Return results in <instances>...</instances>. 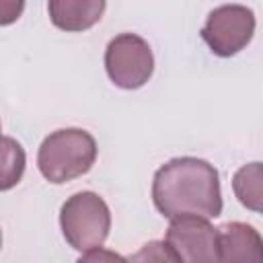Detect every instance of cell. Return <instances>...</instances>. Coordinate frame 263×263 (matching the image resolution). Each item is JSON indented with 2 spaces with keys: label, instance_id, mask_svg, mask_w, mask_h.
Wrapping results in <instances>:
<instances>
[{
  "label": "cell",
  "instance_id": "10",
  "mask_svg": "<svg viewBox=\"0 0 263 263\" xmlns=\"http://www.w3.org/2000/svg\"><path fill=\"white\" fill-rule=\"evenodd\" d=\"M261 162L245 164L236 171L232 179V189L242 205H247L253 212H261Z\"/></svg>",
  "mask_w": 263,
  "mask_h": 263
},
{
  "label": "cell",
  "instance_id": "8",
  "mask_svg": "<svg viewBox=\"0 0 263 263\" xmlns=\"http://www.w3.org/2000/svg\"><path fill=\"white\" fill-rule=\"evenodd\" d=\"M49 18L62 31H86L95 27L103 12L105 0H49Z\"/></svg>",
  "mask_w": 263,
  "mask_h": 263
},
{
  "label": "cell",
  "instance_id": "7",
  "mask_svg": "<svg viewBox=\"0 0 263 263\" xmlns=\"http://www.w3.org/2000/svg\"><path fill=\"white\" fill-rule=\"evenodd\" d=\"M263 240L245 222H228L218 228V261H261Z\"/></svg>",
  "mask_w": 263,
  "mask_h": 263
},
{
  "label": "cell",
  "instance_id": "6",
  "mask_svg": "<svg viewBox=\"0 0 263 263\" xmlns=\"http://www.w3.org/2000/svg\"><path fill=\"white\" fill-rule=\"evenodd\" d=\"M166 247L175 261L212 263L218 261V228L201 216L171 218L166 230Z\"/></svg>",
  "mask_w": 263,
  "mask_h": 263
},
{
  "label": "cell",
  "instance_id": "13",
  "mask_svg": "<svg viewBox=\"0 0 263 263\" xmlns=\"http://www.w3.org/2000/svg\"><path fill=\"white\" fill-rule=\"evenodd\" d=\"M0 247H2V232H0Z\"/></svg>",
  "mask_w": 263,
  "mask_h": 263
},
{
  "label": "cell",
  "instance_id": "12",
  "mask_svg": "<svg viewBox=\"0 0 263 263\" xmlns=\"http://www.w3.org/2000/svg\"><path fill=\"white\" fill-rule=\"evenodd\" d=\"M97 259H119V261H123V257H119V255H115V253H101V247H97V249H90V251H86V253H82V257H80V261H97Z\"/></svg>",
  "mask_w": 263,
  "mask_h": 263
},
{
  "label": "cell",
  "instance_id": "1",
  "mask_svg": "<svg viewBox=\"0 0 263 263\" xmlns=\"http://www.w3.org/2000/svg\"><path fill=\"white\" fill-rule=\"evenodd\" d=\"M152 199L156 210L166 218H216L222 212L218 171L201 158H173L156 171Z\"/></svg>",
  "mask_w": 263,
  "mask_h": 263
},
{
  "label": "cell",
  "instance_id": "4",
  "mask_svg": "<svg viewBox=\"0 0 263 263\" xmlns=\"http://www.w3.org/2000/svg\"><path fill=\"white\" fill-rule=\"evenodd\" d=\"M105 68L111 82L119 88H140L154 70V55L146 39L134 33L113 37L105 49Z\"/></svg>",
  "mask_w": 263,
  "mask_h": 263
},
{
  "label": "cell",
  "instance_id": "11",
  "mask_svg": "<svg viewBox=\"0 0 263 263\" xmlns=\"http://www.w3.org/2000/svg\"><path fill=\"white\" fill-rule=\"evenodd\" d=\"M25 10V0H0V27L12 25Z\"/></svg>",
  "mask_w": 263,
  "mask_h": 263
},
{
  "label": "cell",
  "instance_id": "3",
  "mask_svg": "<svg viewBox=\"0 0 263 263\" xmlns=\"http://www.w3.org/2000/svg\"><path fill=\"white\" fill-rule=\"evenodd\" d=\"M60 226L66 242L72 249L86 253L103 247L111 228V212L103 197L92 191H80L64 201L60 210Z\"/></svg>",
  "mask_w": 263,
  "mask_h": 263
},
{
  "label": "cell",
  "instance_id": "5",
  "mask_svg": "<svg viewBox=\"0 0 263 263\" xmlns=\"http://www.w3.org/2000/svg\"><path fill=\"white\" fill-rule=\"evenodd\" d=\"M253 33L255 14L242 4H224L214 8L201 29L203 41L220 58L238 53L253 39Z\"/></svg>",
  "mask_w": 263,
  "mask_h": 263
},
{
  "label": "cell",
  "instance_id": "2",
  "mask_svg": "<svg viewBox=\"0 0 263 263\" xmlns=\"http://www.w3.org/2000/svg\"><path fill=\"white\" fill-rule=\"evenodd\" d=\"M97 158L95 138L78 127H66L49 134L37 154V166L49 183H66L90 171Z\"/></svg>",
  "mask_w": 263,
  "mask_h": 263
},
{
  "label": "cell",
  "instance_id": "9",
  "mask_svg": "<svg viewBox=\"0 0 263 263\" xmlns=\"http://www.w3.org/2000/svg\"><path fill=\"white\" fill-rule=\"evenodd\" d=\"M25 164L23 146L10 136H0V191H8L21 181Z\"/></svg>",
  "mask_w": 263,
  "mask_h": 263
}]
</instances>
